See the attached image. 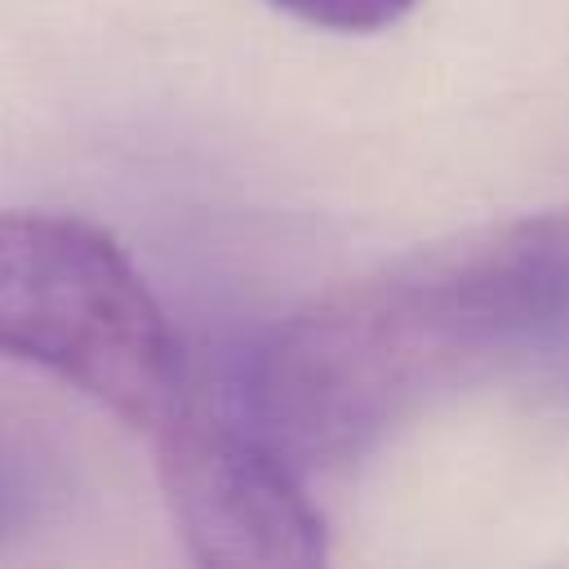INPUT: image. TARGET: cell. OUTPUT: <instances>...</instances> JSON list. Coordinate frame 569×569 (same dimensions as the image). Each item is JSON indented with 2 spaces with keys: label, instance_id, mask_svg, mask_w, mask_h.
<instances>
[{
  "label": "cell",
  "instance_id": "obj_1",
  "mask_svg": "<svg viewBox=\"0 0 569 569\" xmlns=\"http://www.w3.org/2000/svg\"><path fill=\"white\" fill-rule=\"evenodd\" d=\"M560 333L569 209L520 213L316 293L244 356L227 400L298 471H333L436 396Z\"/></svg>",
  "mask_w": 569,
  "mask_h": 569
},
{
  "label": "cell",
  "instance_id": "obj_2",
  "mask_svg": "<svg viewBox=\"0 0 569 569\" xmlns=\"http://www.w3.org/2000/svg\"><path fill=\"white\" fill-rule=\"evenodd\" d=\"M0 356L71 382L147 436L191 391L151 284L111 231L76 213L0 209Z\"/></svg>",
  "mask_w": 569,
  "mask_h": 569
},
{
  "label": "cell",
  "instance_id": "obj_3",
  "mask_svg": "<svg viewBox=\"0 0 569 569\" xmlns=\"http://www.w3.org/2000/svg\"><path fill=\"white\" fill-rule=\"evenodd\" d=\"M173 525L200 565H320L329 525L302 471L231 405L196 378L178 413L151 436Z\"/></svg>",
  "mask_w": 569,
  "mask_h": 569
},
{
  "label": "cell",
  "instance_id": "obj_4",
  "mask_svg": "<svg viewBox=\"0 0 569 569\" xmlns=\"http://www.w3.org/2000/svg\"><path fill=\"white\" fill-rule=\"evenodd\" d=\"M53 498L49 458L13 427L0 422V547L22 538Z\"/></svg>",
  "mask_w": 569,
  "mask_h": 569
},
{
  "label": "cell",
  "instance_id": "obj_5",
  "mask_svg": "<svg viewBox=\"0 0 569 569\" xmlns=\"http://www.w3.org/2000/svg\"><path fill=\"white\" fill-rule=\"evenodd\" d=\"M311 27L325 31H347V36H365V31H382L391 22H400L418 0H267Z\"/></svg>",
  "mask_w": 569,
  "mask_h": 569
}]
</instances>
